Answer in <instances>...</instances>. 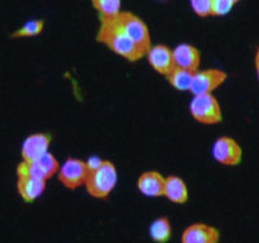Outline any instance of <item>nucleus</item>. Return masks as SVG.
I'll use <instances>...</instances> for the list:
<instances>
[{"instance_id": "1", "label": "nucleus", "mask_w": 259, "mask_h": 243, "mask_svg": "<svg viewBox=\"0 0 259 243\" xmlns=\"http://www.w3.org/2000/svg\"><path fill=\"white\" fill-rule=\"evenodd\" d=\"M97 41L109 48L118 56L131 62L139 61L147 56L140 48L134 43L123 32L121 26L118 25L117 17L110 20L100 18V29L97 31Z\"/></svg>"}, {"instance_id": "2", "label": "nucleus", "mask_w": 259, "mask_h": 243, "mask_svg": "<svg viewBox=\"0 0 259 243\" xmlns=\"http://www.w3.org/2000/svg\"><path fill=\"white\" fill-rule=\"evenodd\" d=\"M118 181V173L114 163L103 161V163L89 172L84 189L90 197L95 200H106L114 190Z\"/></svg>"}, {"instance_id": "3", "label": "nucleus", "mask_w": 259, "mask_h": 243, "mask_svg": "<svg viewBox=\"0 0 259 243\" xmlns=\"http://www.w3.org/2000/svg\"><path fill=\"white\" fill-rule=\"evenodd\" d=\"M117 22L124 34L147 55L148 51L152 48V39L144 21L131 12H121L117 17Z\"/></svg>"}, {"instance_id": "4", "label": "nucleus", "mask_w": 259, "mask_h": 243, "mask_svg": "<svg viewBox=\"0 0 259 243\" xmlns=\"http://www.w3.org/2000/svg\"><path fill=\"white\" fill-rule=\"evenodd\" d=\"M189 113L197 123L212 126L222 120V108L214 94L194 96L189 104Z\"/></svg>"}, {"instance_id": "5", "label": "nucleus", "mask_w": 259, "mask_h": 243, "mask_svg": "<svg viewBox=\"0 0 259 243\" xmlns=\"http://www.w3.org/2000/svg\"><path fill=\"white\" fill-rule=\"evenodd\" d=\"M60 167H61V164L59 163L56 157L51 153H47L38 161H21L17 166V170H16V175H17V177L27 176V177H34V179L47 181L52 176L59 173Z\"/></svg>"}, {"instance_id": "6", "label": "nucleus", "mask_w": 259, "mask_h": 243, "mask_svg": "<svg viewBox=\"0 0 259 243\" xmlns=\"http://www.w3.org/2000/svg\"><path fill=\"white\" fill-rule=\"evenodd\" d=\"M89 172L87 162L78 158H68L61 164L57 177L62 186L69 190H75L78 187L84 186Z\"/></svg>"}, {"instance_id": "7", "label": "nucleus", "mask_w": 259, "mask_h": 243, "mask_svg": "<svg viewBox=\"0 0 259 243\" xmlns=\"http://www.w3.org/2000/svg\"><path fill=\"white\" fill-rule=\"evenodd\" d=\"M227 80V73L221 69H206L194 73L193 80L189 92L193 96L202 94H212L215 89H218Z\"/></svg>"}, {"instance_id": "8", "label": "nucleus", "mask_w": 259, "mask_h": 243, "mask_svg": "<svg viewBox=\"0 0 259 243\" xmlns=\"http://www.w3.org/2000/svg\"><path fill=\"white\" fill-rule=\"evenodd\" d=\"M212 157L219 164L233 167L241 163L242 149L235 138L221 136L212 145Z\"/></svg>"}, {"instance_id": "9", "label": "nucleus", "mask_w": 259, "mask_h": 243, "mask_svg": "<svg viewBox=\"0 0 259 243\" xmlns=\"http://www.w3.org/2000/svg\"><path fill=\"white\" fill-rule=\"evenodd\" d=\"M219 229L206 223L189 224L180 235V243H219Z\"/></svg>"}, {"instance_id": "10", "label": "nucleus", "mask_w": 259, "mask_h": 243, "mask_svg": "<svg viewBox=\"0 0 259 243\" xmlns=\"http://www.w3.org/2000/svg\"><path fill=\"white\" fill-rule=\"evenodd\" d=\"M147 59L150 68L159 75L167 76L175 69L172 50H170L165 44L152 45V48L147 53Z\"/></svg>"}, {"instance_id": "11", "label": "nucleus", "mask_w": 259, "mask_h": 243, "mask_svg": "<svg viewBox=\"0 0 259 243\" xmlns=\"http://www.w3.org/2000/svg\"><path fill=\"white\" fill-rule=\"evenodd\" d=\"M51 136L47 133H32L27 136L21 147L22 161L34 162L46 156L50 149Z\"/></svg>"}, {"instance_id": "12", "label": "nucleus", "mask_w": 259, "mask_h": 243, "mask_svg": "<svg viewBox=\"0 0 259 243\" xmlns=\"http://www.w3.org/2000/svg\"><path fill=\"white\" fill-rule=\"evenodd\" d=\"M175 68L188 70L192 73H197L201 64L200 51L192 44H179L172 50Z\"/></svg>"}, {"instance_id": "13", "label": "nucleus", "mask_w": 259, "mask_h": 243, "mask_svg": "<svg viewBox=\"0 0 259 243\" xmlns=\"http://www.w3.org/2000/svg\"><path fill=\"white\" fill-rule=\"evenodd\" d=\"M165 179L166 177H163L158 171H145L139 176L136 186L143 196L158 198V197H163Z\"/></svg>"}, {"instance_id": "14", "label": "nucleus", "mask_w": 259, "mask_h": 243, "mask_svg": "<svg viewBox=\"0 0 259 243\" xmlns=\"http://www.w3.org/2000/svg\"><path fill=\"white\" fill-rule=\"evenodd\" d=\"M46 187H47V181L34 179V177H27V176L17 177V182H16L18 196L27 203H31L38 200L39 197L45 193Z\"/></svg>"}, {"instance_id": "15", "label": "nucleus", "mask_w": 259, "mask_h": 243, "mask_svg": "<svg viewBox=\"0 0 259 243\" xmlns=\"http://www.w3.org/2000/svg\"><path fill=\"white\" fill-rule=\"evenodd\" d=\"M163 197L174 205H184L189 198L188 186L179 176L170 175L165 179Z\"/></svg>"}, {"instance_id": "16", "label": "nucleus", "mask_w": 259, "mask_h": 243, "mask_svg": "<svg viewBox=\"0 0 259 243\" xmlns=\"http://www.w3.org/2000/svg\"><path fill=\"white\" fill-rule=\"evenodd\" d=\"M149 235L156 243H167L172 235V226L166 216H159L149 226Z\"/></svg>"}, {"instance_id": "17", "label": "nucleus", "mask_w": 259, "mask_h": 243, "mask_svg": "<svg viewBox=\"0 0 259 243\" xmlns=\"http://www.w3.org/2000/svg\"><path fill=\"white\" fill-rule=\"evenodd\" d=\"M193 76L194 73H192V71L175 68L166 78H167L168 84L175 88V89H178V91H189Z\"/></svg>"}, {"instance_id": "18", "label": "nucleus", "mask_w": 259, "mask_h": 243, "mask_svg": "<svg viewBox=\"0 0 259 243\" xmlns=\"http://www.w3.org/2000/svg\"><path fill=\"white\" fill-rule=\"evenodd\" d=\"M92 7L100 15V18L110 20L121 15L122 3L119 0H94Z\"/></svg>"}, {"instance_id": "19", "label": "nucleus", "mask_w": 259, "mask_h": 243, "mask_svg": "<svg viewBox=\"0 0 259 243\" xmlns=\"http://www.w3.org/2000/svg\"><path fill=\"white\" fill-rule=\"evenodd\" d=\"M43 27H45L43 21H40V20L30 21V22H26V24H25L22 27H20L18 30H16L12 35H11V38L12 39L32 38V36L39 35V34L43 31Z\"/></svg>"}, {"instance_id": "20", "label": "nucleus", "mask_w": 259, "mask_h": 243, "mask_svg": "<svg viewBox=\"0 0 259 243\" xmlns=\"http://www.w3.org/2000/svg\"><path fill=\"white\" fill-rule=\"evenodd\" d=\"M192 11L198 17H211L212 16V0H192Z\"/></svg>"}, {"instance_id": "21", "label": "nucleus", "mask_w": 259, "mask_h": 243, "mask_svg": "<svg viewBox=\"0 0 259 243\" xmlns=\"http://www.w3.org/2000/svg\"><path fill=\"white\" fill-rule=\"evenodd\" d=\"M237 4V0H212V16L222 17L226 16Z\"/></svg>"}, {"instance_id": "22", "label": "nucleus", "mask_w": 259, "mask_h": 243, "mask_svg": "<svg viewBox=\"0 0 259 243\" xmlns=\"http://www.w3.org/2000/svg\"><path fill=\"white\" fill-rule=\"evenodd\" d=\"M254 65H255L256 78H258V80H259V45H258V50H256V53H255V60H254Z\"/></svg>"}]
</instances>
